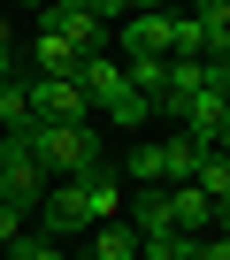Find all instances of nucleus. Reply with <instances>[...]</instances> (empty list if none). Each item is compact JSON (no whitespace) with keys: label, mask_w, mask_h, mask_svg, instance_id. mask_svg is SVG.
Here are the masks:
<instances>
[{"label":"nucleus","mask_w":230,"mask_h":260,"mask_svg":"<svg viewBox=\"0 0 230 260\" xmlns=\"http://www.w3.org/2000/svg\"><path fill=\"white\" fill-rule=\"evenodd\" d=\"M0 146H8V138H0ZM39 199H46V169H39L31 153H16V146H8V169H0V207L39 214Z\"/></svg>","instance_id":"nucleus-6"},{"label":"nucleus","mask_w":230,"mask_h":260,"mask_svg":"<svg viewBox=\"0 0 230 260\" xmlns=\"http://www.w3.org/2000/svg\"><path fill=\"white\" fill-rule=\"evenodd\" d=\"M0 260H69V252H62V245H46L39 230H23V237L8 245V252H0Z\"/></svg>","instance_id":"nucleus-16"},{"label":"nucleus","mask_w":230,"mask_h":260,"mask_svg":"<svg viewBox=\"0 0 230 260\" xmlns=\"http://www.w3.org/2000/svg\"><path fill=\"white\" fill-rule=\"evenodd\" d=\"M192 260H230V237H222V230H207V237L192 245Z\"/></svg>","instance_id":"nucleus-18"},{"label":"nucleus","mask_w":230,"mask_h":260,"mask_svg":"<svg viewBox=\"0 0 230 260\" xmlns=\"http://www.w3.org/2000/svg\"><path fill=\"white\" fill-rule=\"evenodd\" d=\"M169 39H177V16L169 8H131L123 31H115V61H138V54L169 61Z\"/></svg>","instance_id":"nucleus-3"},{"label":"nucleus","mask_w":230,"mask_h":260,"mask_svg":"<svg viewBox=\"0 0 230 260\" xmlns=\"http://www.w3.org/2000/svg\"><path fill=\"white\" fill-rule=\"evenodd\" d=\"M31 122H62V130H84L92 122V100L77 92V77H31Z\"/></svg>","instance_id":"nucleus-2"},{"label":"nucleus","mask_w":230,"mask_h":260,"mask_svg":"<svg viewBox=\"0 0 230 260\" xmlns=\"http://www.w3.org/2000/svg\"><path fill=\"white\" fill-rule=\"evenodd\" d=\"M23 122H31V92L23 84H0V138H16Z\"/></svg>","instance_id":"nucleus-15"},{"label":"nucleus","mask_w":230,"mask_h":260,"mask_svg":"<svg viewBox=\"0 0 230 260\" xmlns=\"http://www.w3.org/2000/svg\"><path fill=\"white\" fill-rule=\"evenodd\" d=\"M123 77H131V92H138V100H161V77H169V61L138 54V61H123Z\"/></svg>","instance_id":"nucleus-14"},{"label":"nucleus","mask_w":230,"mask_h":260,"mask_svg":"<svg viewBox=\"0 0 230 260\" xmlns=\"http://www.w3.org/2000/svg\"><path fill=\"white\" fill-rule=\"evenodd\" d=\"M16 237H23V214H16V207H0V252H8Z\"/></svg>","instance_id":"nucleus-19"},{"label":"nucleus","mask_w":230,"mask_h":260,"mask_svg":"<svg viewBox=\"0 0 230 260\" xmlns=\"http://www.w3.org/2000/svg\"><path fill=\"white\" fill-rule=\"evenodd\" d=\"M207 153H215V146H199V138H184V130H177V138H161V184H192Z\"/></svg>","instance_id":"nucleus-7"},{"label":"nucleus","mask_w":230,"mask_h":260,"mask_svg":"<svg viewBox=\"0 0 230 260\" xmlns=\"http://www.w3.org/2000/svg\"><path fill=\"white\" fill-rule=\"evenodd\" d=\"M123 199H131V184L115 176V161H107V169H92V176L46 184V199H39V237H46V245H69L77 230L92 237L100 222H123Z\"/></svg>","instance_id":"nucleus-1"},{"label":"nucleus","mask_w":230,"mask_h":260,"mask_svg":"<svg viewBox=\"0 0 230 260\" xmlns=\"http://www.w3.org/2000/svg\"><path fill=\"white\" fill-rule=\"evenodd\" d=\"M0 54H16V23H8V8H0Z\"/></svg>","instance_id":"nucleus-20"},{"label":"nucleus","mask_w":230,"mask_h":260,"mask_svg":"<svg viewBox=\"0 0 230 260\" xmlns=\"http://www.w3.org/2000/svg\"><path fill=\"white\" fill-rule=\"evenodd\" d=\"M192 191H199L207 207H215V199H230V153H207V161H199V176H192Z\"/></svg>","instance_id":"nucleus-13"},{"label":"nucleus","mask_w":230,"mask_h":260,"mask_svg":"<svg viewBox=\"0 0 230 260\" xmlns=\"http://www.w3.org/2000/svg\"><path fill=\"white\" fill-rule=\"evenodd\" d=\"M146 115H154V100H138V92H131V100H123V107H115V115H107V122H115V130H138V122H146Z\"/></svg>","instance_id":"nucleus-17"},{"label":"nucleus","mask_w":230,"mask_h":260,"mask_svg":"<svg viewBox=\"0 0 230 260\" xmlns=\"http://www.w3.org/2000/svg\"><path fill=\"white\" fill-rule=\"evenodd\" d=\"M23 54H31V69H39V77H77V69H84V54H77V46H62L54 31H31V46H23Z\"/></svg>","instance_id":"nucleus-8"},{"label":"nucleus","mask_w":230,"mask_h":260,"mask_svg":"<svg viewBox=\"0 0 230 260\" xmlns=\"http://www.w3.org/2000/svg\"><path fill=\"white\" fill-rule=\"evenodd\" d=\"M0 169H8V146H0Z\"/></svg>","instance_id":"nucleus-22"},{"label":"nucleus","mask_w":230,"mask_h":260,"mask_svg":"<svg viewBox=\"0 0 230 260\" xmlns=\"http://www.w3.org/2000/svg\"><path fill=\"white\" fill-rule=\"evenodd\" d=\"M215 230H222V237H230V199H215Z\"/></svg>","instance_id":"nucleus-21"},{"label":"nucleus","mask_w":230,"mask_h":260,"mask_svg":"<svg viewBox=\"0 0 230 260\" xmlns=\"http://www.w3.org/2000/svg\"><path fill=\"white\" fill-rule=\"evenodd\" d=\"M169 230H184V237H207V230H215V207H207L192 184H169Z\"/></svg>","instance_id":"nucleus-9"},{"label":"nucleus","mask_w":230,"mask_h":260,"mask_svg":"<svg viewBox=\"0 0 230 260\" xmlns=\"http://www.w3.org/2000/svg\"><path fill=\"white\" fill-rule=\"evenodd\" d=\"M84 260H138V230H131V222H100Z\"/></svg>","instance_id":"nucleus-11"},{"label":"nucleus","mask_w":230,"mask_h":260,"mask_svg":"<svg viewBox=\"0 0 230 260\" xmlns=\"http://www.w3.org/2000/svg\"><path fill=\"white\" fill-rule=\"evenodd\" d=\"M39 31H54L62 46H77V54L92 61V54H100V31H107V16H100V8H84V0H77V8L62 0V8H46V16H39Z\"/></svg>","instance_id":"nucleus-4"},{"label":"nucleus","mask_w":230,"mask_h":260,"mask_svg":"<svg viewBox=\"0 0 230 260\" xmlns=\"http://www.w3.org/2000/svg\"><path fill=\"white\" fill-rule=\"evenodd\" d=\"M77 92L92 100V115H115V107L131 100V77H123V61H115V54H92V61L77 69Z\"/></svg>","instance_id":"nucleus-5"},{"label":"nucleus","mask_w":230,"mask_h":260,"mask_svg":"<svg viewBox=\"0 0 230 260\" xmlns=\"http://www.w3.org/2000/svg\"><path fill=\"white\" fill-rule=\"evenodd\" d=\"M123 222H131L138 237H154V230H169V191H161V184H146V191H131V199H123Z\"/></svg>","instance_id":"nucleus-10"},{"label":"nucleus","mask_w":230,"mask_h":260,"mask_svg":"<svg viewBox=\"0 0 230 260\" xmlns=\"http://www.w3.org/2000/svg\"><path fill=\"white\" fill-rule=\"evenodd\" d=\"M115 176H123L131 191H146V184H161V146H131V161L115 169Z\"/></svg>","instance_id":"nucleus-12"}]
</instances>
